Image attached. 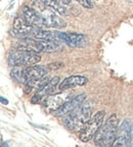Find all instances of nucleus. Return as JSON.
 I'll use <instances>...</instances> for the list:
<instances>
[{
	"label": "nucleus",
	"mask_w": 133,
	"mask_h": 147,
	"mask_svg": "<svg viewBox=\"0 0 133 147\" xmlns=\"http://www.w3.org/2000/svg\"><path fill=\"white\" fill-rule=\"evenodd\" d=\"M119 129V117L113 115L100 126L94 136V144L99 147H109L114 144Z\"/></svg>",
	"instance_id": "2"
},
{
	"label": "nucleus",
	"mask_w": 133,
	"mask_h": 147,
	"mask_svg": "<svg viewBox=\"0 0 133 147\" xmlns=\"http://www.w3.org/2000/svg\"><path fill=\"white\" fill-rule=\"evenodd\" d=\"M64 67V63L60 61H56V62H52V63H49L47 65V69L49 71H55V69H62Z\"/></svg>",
	"instance_id": "20"
},
{
	"label": "nucleus",
	"mask_w": 133,
	"mask_h": 147,
	"mask_svg": "<svg viewBox=\"0 0 133 147\" xmlns=\"http://www.w3.org/2000/svg\"><path fill=\"white\" fill-rule=\"evenodd\" d=\"M47 6H43L40 8L42 20H43L44 27L46 28H53V29H62L66 26V22L62 18L58 16L56 12H54L52 9L46 8Z\"/></svg>",
	"instance_id": "7"
},
{
	"label": "nucleus",
	"mask_w": 133,
	"mask_h": 147,
	"mask_svg": "<svg viewBox=\"0 0 133 147\" xmlns=\"http://www.w3.org/2000/svg\"><path fill=\"white\" fill-rule=\"evenodd\" d=\"M79 4H81L85 8H92L93 7V3H92L91 0H75Z\"/></svg>",
	"instance_id": "21"
},
{
	"label": "nucleus",
	"mask_w": 133,
	"mask_h": 147,
	"mask_svg": "<svg viewBox=\"0 0 133 147\" xmlns=\"http://www.w3.org/2000/svg\"><path fill=\"white\" fill-rule=\"evenodd\" d=\"M25 67H14L12 69V77L16 82L20 84H26L27 83V78L25 75Z\"/></svg>",
	"instance_id": "19"
},
{
	"label": "nucleus",
	"mask_w": 133,
	"mask_h": 147,
	"mask_svg": "<svg viewBox=\"0 0 133 147\" xmlns=\"http://www.w3.org/2000/svg\"><path fill=\"white\" fill-rule=\"evenodd\" d=\"M128 2H130V3H133V0H127Z\"/></svg>",
	"instance_id": "24"
},
{
	"label": "nucleus",
	"mask_w": 133,
	"mask_h": 147,
	"mask_svg": "<svg viewBox=\"0 0 133 147\" xmlns=\"http://www.w3.org/2000/svg\"><path fill=\"white\" fill-rule=\"evenodd\" d=\"M71 97V92H62V93H58V94L47 96L44 100V107H45L46 113H53L60 107H62L66 101L70 100Z\"/></svg>",
	"instance_id": "6"
},
{
	"label": "nucleus",
	"mask_w": 133,
	"mask_h": 147,
	"mask_svg": "<svg viewBox=\"0 0 133 147\" xmlns=\"http://www.w3.org/2000/svg\"><path fill=\"white\" fill-rule=\"evenodd\" d=\"M23 18L30 26L34 28H42L44 27L43 20H42L41 13L38 12L36 9L30 6L23 7Z\"/></svg>",
	"instance_id": "10"
},
{
	"label": "nucleus",
	"mask_w": 133,
	"mask_h": 147,
	"mask_svg": "<svg viewBox=\"0 0 133 147\" xmlns=\"http://www.w3.org/2000/svg\"><path fill=\"white\" fill-rule=\"evenodd\" d=\"M49 69L42 65H30V67H25V75L28 80L31 79H38L46 76V74H48Z\"/></svg>",
	"instance_id": "16"
},
{
	"label": "nucleus",
	"mask_w": 133,
	"mask_h": 147,
	"mask_svg": "<svg viewBox=\"0 0 133 147\" xmlns=\"http://www.w3.org/2000/svg\"><path fill=\"white\" fill-rule=\"evenodd\" d=\"M45 6H47L48 8L52 9L53 11L56 12L58 16H66L69 14L66 8H64L62 6V3L58 0H40Z\"/></svg>",
	"instance_id": "17"
},
{
	"label": "nucleus",
	"mask_w": 133,
	"mask_h": 147,
	"mask_svg": "<svg viewBox=\"0 0 133 147\" xmlns=\"http://www.w3.org/2000/svg\"><path fill=\"white\" fill-rule=\"evenodd\" d=\"M40 47L42 52L52 53L58 52L64 50V44L60 39H52V40H39Z\"/></svg>",
	"instance_id": "15"
},
{
	"label": "nucleus",
	"mask_w": 133,
	"mask_h": 147,
	"mask_svg": "<svg viewBox=\"0 0 133 147\" xmlns=\"http://www.w3.org/2000/svg\"><path fill=\"white\" fill-rule=\"evenodd\" d=\"M49 81H50V77L49 76H44L42 78L28 80L27 83L25 84V93L26 94H30L31 92L39 91Z\"/></svg>",
	"instance_id": "14"
},
{
	"label": "nucleus",
	"mask_w": 133,
	"mask_h": 147,
	"mask_svg": "<svg viewBox=\"0 0 133 147\" xmlns=\"http://www.w3.org/2000/svg\"><path fill=\"white\" fill-rule=\"evenodd\" d=\"M58 82H60V77H54V78L51 79L41 90L37 91V93L33 96L32 100H31L32 103H38L42 99H45L47 96L52 94L53 92H54L55 88H56V86H58Z\"/></svg>",
	"instance_id": "11"
},
{
	"label": "nucleus",
	"mask_w": 133,
	"mask_h": 147,
	"mask_svg": "<svg viewBox=\"0 0 133 147\" xmlns=\"http://www.w3.org/2000/svg\"><path fill=\"white\" fill-rule=\"evenodd\" d=\"M105 117H106V113L103 110L97 111L95 115H92L89 121L82 128V130L79 132V139L82 142H88L92 138H94L98 129L102 125Z\"/></svg>",
	"instance_id": "4"
},
{
	"label": "nucleus",
	"mask_w": 133,
	"mask_h": 147,
	"mask_svg": "<svg viewBox=\"0 0 133 147\" xmlns=\"http://www.w3.org/2000/svg\"><path fill=\"white\" fill-rule=\"evenodd\" d=\"M92 110H93L92 101L85 99L73 113L64 117V124L66 128L72 132H80L91 117Z\"/></svg>",
	"instance_id": "1"
},
{
	"label": "nucleus",
	"mask_w": 133,
	"mask_h": 147,
	"mask_svg": "<svg viewBox=\"0 0 133 147\" xmlns=\"http://www.w3.org/2000/svg\"><path fill=\"white\" fill-rule=\"evenodd\" d=\"M35 28L30 26L27 22L24 20L23 16H18L16 18L14 22V30L16 33H18V36L21 37V38H24V37H28V36H31L32 34L33 30H34Z\"/></svg>",
	"instance_id": "12"
},
{
	"label": "nucleus",
	"mask_w": 133,
	"mask_h": 147,
	"mask_svg": "<svg viewBox=\"0 0 133 147\" xmlns=\"http://www.w3.org/2000/svg\"><path fill=\"white\" fill-rule=\"evenodd\" d=\"M56 37L62 42L69 45L70 47H84L88 44V38L85 35L79 34V33H62L58 32Z\"/></svg>",
	"instance_id": "8"
},
{
	"label": "nucleus",
	"mask_w": 133,
	"mask_h": 147,
	"mask_svg": "<svg viewBox=\"0 0 133 147\" xmlns=\"http://www.w3.org/2000/svg\"><path fill=\"white\" fill-rule=\"evenodd\" d=\"M0 99H1V102H2V104H7V103H8V101H7L6 99H4V97L1 96V98H0Z\"/></svg>",
	"instance_id": "23"
},
{
	"label": "nucleus",
	"mask_w": 133,
	"mask_h": 147,
	"mask_svg": "<svg viewBox=\"0 0 133 147\" xmlns=\"http://www.w3.org/2000/svg\"><path fill=\"white\" fill-rule=\"evenodd\" d=\"M132 123L130 119H125L122 122L120 128L118 129V133L116 140L113 146H129L132 141Z\"/></svg>",
	"instance_id": "5"
},
{
	"label": "nucleus",
	"mask_w": 133,
	"mask_h": 147,
	"mask_svg": "<svg viewBox=\"0 0 133 147\" xmlns=\"http://www.w3.org/2000/svg\"><path fill=\"white\" fill-rule=\"evenodd\" d=\"M85 99H86V95L85 94H80L78 96L73 97V98H71L70 100L66 101L62 107H60L56 111H54L53 115L56 117H64L66 115L73 113L74 110L78 107Z\"/></svg>",
	"instance_id": "9"
},
{
	"label": "nucleus",
	"mask_w": 133,
	"mask_h": 147,
	"mask_svg": "<svg viewBox=\"0 0 133 147\" xmlns=\"http://www.w3.org/2000/svg\"><path fill=\"white\" fill-rule=\"evenodd\" d=\"M88 83V79L84 76H70L66 78L60 84V90H68L72 89L77 86H84Z\"/></svg>",
	"instance_id": "13"
},
{
	"label": "nucleus",
	"mask_w": 133,
	"mask_h": 147,
	"mask_svg": "<svg viewBox=\"0 0 133 147\" xmlns=\"http://www.w3.org/2000/svg\"><path fill=\"white\" fill-rule=\"evenodd\" d=\"M58 1H60L62 4H66V5L71 4V2H72V0H58Z\"/></svg>",
	"instance_id": "22"
},
{
	"label": "nucleus",
	"mask_w": 133,
	"mask_h": 147,
	"mask_svg": "<svg viewBox=\"0 0 133 147\" xmlns=\"http://www.w3.org/2000/svg\"><path fill=\"white\" fill-rule=\"evenodd\" d=\"M31 37L38 40H52V39H58L56 37V34H53L52 32L47 30H43L41 28H35L33 30Z\"/></svg>",
	"instance_id": "18"
},
{
	"label": "nucleus",
	"mask_w": 133,
	"mask_h": 147,
	"mask_svg": "<svg viewBox=\"0 0 133 147\" xmlns=\"http://www.w3.org/2000/svg\"><path fill=\"white\" fill-rule=\"evenodd\" d=\"M41 56L39 53L30 52V51L14 49L8 55V63L12 67H30L40 62Z\"/></svg>",
	"instance_id": "3"
}]
</instances>
